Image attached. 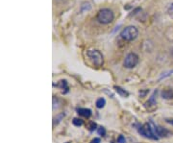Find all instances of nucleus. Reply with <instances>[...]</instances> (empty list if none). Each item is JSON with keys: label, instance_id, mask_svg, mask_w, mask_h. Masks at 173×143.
Segmentation results:
<instances>
[{"label": "nucleus", "instance_id": "nucleus-1", "mask_svg": "<svg viewBox=\"0 0 173 143\" xmlns=\"http://www.w3.org/2000/svg\"><path fill=\"white\" fill-rule=\"evenodd\" d=\"M114 17L115 15H114V13H113V11L107 8L101 9V10L97 13V15H96V19L101 24H109L113 22Z\"/></svg>", "mask_w": 173, "mask_h": 143}, {"label": "nucleus", "instance_id": "nucleus-2", "mask_svg": "<svg viewBox=\"0 0 173 143\" xmlns=\"http://www.w3.org/2000/svg\"><path fill=\"white\" fill-rule=\"evenodd\" d=\"M87 57L89 58V60L92 61L93 65H95L96 67H100L103 65L104 59L103 55L100 53V51L95 50V49H92V50L87 51Z\"/></svg>", "mask_w": 173, "mask_h": 143}, {"label": "nucleus", "instance_id": "nucleus-3", "mask_svg": "<svg viewBox=\"0 0 173 143\" xmlns=\"http://www.w3.org/2000/svg\"><path fill=\"white\" fill-rule=\"evenodd\" d=\"M138 36V31L135 26H127L121 31L120 37L126 41H132Z\"/></svg>", "mask_w": 173, "mask_h": 143}, {"label": "nucleus", "instance_id": "nucleus-4", "mask_svg": "<svg viewBox=\"0 0 173 143\" xmlns=\"http://www.w3.org/2000/svg\"><path fill=\"white\" fill-rule=\"evenodd\" d=\"M138 63V56L135 53H129L125 57L123 65L126 68H134Z\"/></svg>", "mask_w": 173, "mask_h": 143}, {"label": "nucleus", "instance_id": "nucleus-5", "mask_svg": "<svg viewBox=\"0 0 173 143\" xmlns=\"http://www.w3.org/2000/svg\"><path fill=\"white\" fill-rule=\"evenodd\" d=\"M138 133H140L141 135L145 136L147 138H151V139H158V136H156V135L154 133L152 128H151L150 124H144L142 127H140L138 129Z\"/></svg>", "mask_w": 173, "mask_h": 143}, {"label": "nucleus", "instance_id": "nucleus-6", "mask_svg": "<svg viewBox=\"0 0 173 143\" xmlns=\"http://www.w3.org/2000/svg\"><path fill=\"white\" fill-rule=\"evenodd\" d=\"M155 96H157V90L154 92V94L151 96L149 100L147 101L145 104H144V107H145V108H146L147 111H152L154 110H156V108H157V102H156V97H155Z\"/></svg>", "mask_w": 173, "mask_h": 143}, {"label": "nucleus", "instance_id": "nucleus-7", "mask_svg": "<svg viewBox=\"0 0 173 143\" xmlns=\"http://www.w3.org/2000/svg\"><path fill=\"white\" fill-rule=\"evenodd\" d=\"M77 113L79 115L87 117V118L90 117V115H92V111H90V108H78Z\"/></svg>", "mask_w": 173, "mask_h": 143}, {"label": "nucleus", "instance_id": "nucleus-8", "mask_svg": "<svg viewBox=\"0 0 173 143\" xmlns=\"http://www.w3.org/2000/svg\"><path fill=\"white\" fill-rule=\"evenodd\" d=\"M162 97L163 99H166V100H168V99H172L173 98V90L170 88L163 89V90L162 91Z\"/></svg>", "mask_w": 173, "mask_h": 143}, {"label": "nucleus", "instance_id": "nucleus-9", "mask_svg": "<svg viewBox=\"0 0 173 143\" xmlns=\"http://www.w3.org/2000/svg\"><path fill=\"white\" fill-rule=\"evenodd\" d=\"M114 88H115V91L117 92L120 96H122V97H128V96H129V93H128L126 90H125V89L121 88L120 86H115Z\"/></svg>", "mask_w": 173, "mask_h": 143}, {"label": "nucleus", "instance_id": "nucleus-10", "mask_svg": "<svg viewBox=\"0 0 173 143\" xmlns=\"http://www.w3.org/2000/svg\"><path fill=\"white\" fill-rule=\"evenodd\" d=\"M167 131H166L165 129H163L162 128V127H158V126H156V135H160V136H165L166 135H167Z\"/></svg>", "mask_w": 173, "mask_h": 143}, {"label": "nucleus", "instance_id": "nucleus-11", "mask_svg": "<svg viewBox=\"0 0 173 143\" xmlns=\"http://www.w3.org/2000/svg\"><path fill=\"white\" fill-rule=\"evenodd\" d=\"M105 104H106V100H105L104 98H99V99H97V100H96V103H95L97 108H104V106H105Z\"/></svg>", "mask_w": 173, "mask_h": 143}, {"label": "nucleus", "instance_id": "nucleus-12", "mask_svg": "<svg viewBox=\"0 0 173 143\" xmlns=\"http://www.w3.org/2000/svg\"><path fill=\"white\" fill-rule=\"evenodd\" d=\"M72 123H73L74 126L76 127H80L83 125V120L80 119V118H74L73 120H72Z\"/></svg>", "mask_w": 173, "mask_h": 143}, {"label": "nucleus", "instance_id": "nucleus-13", "mask_svg": "<svg viewBox=\"0 0 173 143\" xmlns=\"http://www.w3.org/2000/svg\"><path fill=\"white\" fill-rule=\"evenodd\" d=\"M67 81H65V80H64V81H61V82H60V84L58 85L59 88H67Z\"/></svg>", "mask_w": 173, "mask_h": 143}, {"label": "nucleus", "instance_id": "nucleus-14", "mask_svg": "<svg viewBox=\"0 0 173 143\" xmlns=\"http://www.w3.org/2000/svg\"><path fill=\"white\" fill-rule=\"evenodd\" d=\"M88 127H89V130L90 131V132H92V131H94V130L96 129V124L94 123V122H90Z\"/></svg>", "mask_w": 173, "mask_h": 143}, {"label": "nucleus", "instance_id": "nucleus-15", "mask_svg": "<svg viewBox=\"0 0 173 143\" xmlns=\"http://www.w3.org/2000/svg\"><path fill=\"white\" fill-rule=\"evenodd\" d=\"M98 133L100 135L104 136V135H105V133H106V130L104 128H102V127H100V128L98 129Z\"/></svg>", "mask_w": 173, "mask_h": 143}, {"label": "nucleus", "instance_id": "nucleus-16", "mask_svg": "<svg viewBox=\"0 0 173 143\" xmlns=\"http://www.w3.org/2000/svg\"><path fill=\"white\" fill-rule=\"evenodd\" d=\"M118 143H126V140H125V137L123 135L118 136Z\"/></svg>", "mask_w": 173, "mask_h": 143}, {"label": "nucleus", "instance_id": "nucleus-17", "mask_svg": "<svg viewBox=\"0 0 173 143\" xmlns=\"http://www.w3.org/2000/svg\"><path fill=\"white\" fill-rule=\"evenodd\" d=\"M101 141H100V139L99 138H94V139H92V141H90V143H100Z\"/></svg>", "mask_w": 173, "mask_h": 143}, {"label": "nucleus", "instance_id": "nucleus-18", "mask_svg": "<svg viewBox=\"0 0 173 143\" xmlns=\"http://www.w3.org/2000/svg\"><path fill=\"white\" fill-rule=\"evenodd\" d=\"M166 122L169 123V124H171V125L173 126V119H167V120H166Z\"/></svg>", "mask_w": 173, "mask_h": 143}, {"label": "nucleus", "instance_id": "nucleus-19", "mask_svg": "<svg viewBox=\"0 0 173 143\" xmlns=\"http://www.w3.org/2000/svg\"><path fill=\"white\" fill-rule=\"evenodd\" d=\"M57 1H59V2H64V1H65V0H57Z\"/></svg>", "mask_w": 173, "mask_h": 143}, {"label": "nucleus", "instance_id": "nucleus-20", "mask_svg": "<svg viewBox=\"0 0 173 143\" xmlns=\"http://www.w3.org/2000/svg\"><path fill=\"white\" fill-rule=\"evenodd\" d=\"M171 54H172V56H173V49H172V52H171Z\"/></svg>", "mask_w": 173, "mask_h": 143}]
</instances>
